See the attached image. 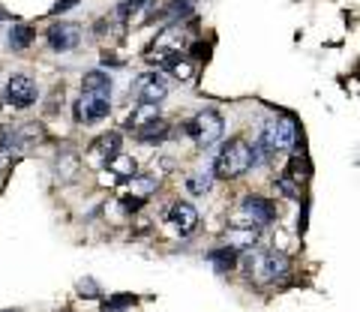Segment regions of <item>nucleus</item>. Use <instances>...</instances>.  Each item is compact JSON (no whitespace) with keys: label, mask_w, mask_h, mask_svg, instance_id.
I'll return each instance as SVG.
<instances>
[{"label":"nucleus","mask_w":360,"mask_h":312,"mask_svg":"<svg viewBox=\"0 0 360 312\" xmlns=\"http://www.w3.org/2000/svg\"><path fill=\"white\" fill-rule=\"evenodd\" d=\"M252 169V150H250V141L246 138H231L225 148L217 153V160L210 162V171L213 177H219V181H234V177H240Z\"/></svg>","instance_id":"1"},{"label":"nucleus","mask_w":360,"mask_h":312,"mask_svg":"<svg viewBox=\"0 0 360 312\" xmlns=\"http://www.w3.org/2000/svg\"><path fill=\"white\" fill-rule=\"evenodd\" d=\"M255 138L262 141L270 153L291 150V148H297V141H300V124H297L295 115H276L258 126Z\"/></svg>","instance_id":"2"},{"label":"nucleus","mask_w":360,"mask_h":312,"mask_svg":"<svg viewBox=\"0 0 360 312\" xmlns=\"http://www.w3.org/2000/svg\"><path fill=\"white\" fill-rule=\"evenodd\" d=\"M184 129L198 148H213L225 132V120H222V115L217 108H205V111H198V115L189 117L184 124Z\"/></svg>","instance_id":"3"},{"label":"nucleus","mask_w":360,"mask_h":312,"mask_svg":"<svg viewBox=\"0 0 360 312\" xmlns=\"http://www.w3.org/2000/svg\"><path fill=\"white\" fill-rule=\"evenodd\" d=\"M132 96L141 105H156L168 96V78L162 72H141L132 84Z\"/></svg>","instance_id":"4"},{"label":"nucleus","mask_w":360,"mask_h":312,"mask_svg":"<svg viewBox=\"0 0 360 312\" xmlns=\"http://www.w3.org/2000/svg\"><path fill=\"white\" fill-rule=\"evenodd\" d=\"M288 271H291V261H288V255L279 252V249L262 252V255L255 259V264H252V273H255L262 282H276V280H283V276H288Z\"/></svg>","instance_id":"5"},{"label":"nucleus","mask_w":360,"mask_h":312,"mask_svg":"<svg viewBox=\"0 0 360 312\" xmlns=\"http://www.w3.org/2000/svg\"><path fill=\"white\" fill-rule=\"evenodd\" d=\"M4 99L13 108H30L39 99V87L30 75H13L4 87Z\"/></svg>","instance_id":"6"},{"label":"nucleus","mask_w":360,"mask_h":312,"mask_svg":"<svg viewBox=\"0 0 360 312\" xmlns=\"http://www.w3.org/2000/svg\"><path fill=\"white\" fill-rule=\"evenodd\" d=\"M240 216L250 222L252 228L270 226V222L276 219V204L270 202V198H264V195H246L240 202Z\"/></svg>","instance_id":"7"},{"label":"nucleus","mask_w":360,"mask_h":312,"mask_svg":"<svg viewBox=\"0 0 360 312\" xmlns=\"http://www.w3.org/2000/svg\"><path fill=\"white\" fill-rule=\"evenodd\" d=\"M72 111H75L78 124H84V126L99 124V120H105L111 115V99H96V96L82 93V96L75 99V108Z\"/></svg>","instance_id":"8"},{"label":"nucleus","mask_w":360,"mask_h":312,"mask_svg":"<svg viewBox=\"0 0 360 312\" xmlns=\"http://www.w3.org/2000/svg\"><path fill=\"white\" fill-rule=\"evenodd\" d=\"M165 219H168V226H172L174 234L189 238V234L195 231V226H198V210L189 202H174V204H168Z\"/></svg>","instance_id":"9"},{"label":"nucleus","mask_w":360,"mask_h":312,"mask_svg":"<svg viewBox=\"0 0 360 312\" xmlns=\"http://www.w3.org/2000/svg\"><path fill=\"white\" fill-rule=\"evenodd\" d=\"M45 39H49L51 51H72V48H78V42H82V27L72 25V21H60V25L49 27Z\"/></svg>","instance_id":"10"},{"label":"nucleus","mask_w":360,"mask_h":312,"mask_svg":"<svg viewBox=\"0 0 360 312\" xmlns=\"http://www.w3.org/2000/svg\"><path fill=\"white\" fill-rule=\"evenodd\" d=\"M120 148H123V138L117 136V132H105V136H99L94 141V148H90V160H94V165H108L120 153Z\"/></svg>","instance_id":"11"},{"label":"nucleus","mask_w":360,"mask_h":312,"mask_svg":"<svg viewBox=\"0 0 360 312\" xmlns=\"http://www.w3.org/2000/svg\"><path fill=\"white\" fill-rule=\"evenodd\" d=\"M156 63H160L162 75H174L180 82H186V78H193V63H189L180 51H160L156 54Z\"/></svg>","instance_id":"12"},{"label":"nucleus","mask_w":360,"mask_h":312,"mask_svg":"<svg viewBox=\"0 0 360 312\" xmlns=\"http://www.w3.org/2000/svg\"><path fill=\"white\" fill-rule=\"evenodd\" d=\"M42 138V126L39 124H25L13 129L6 138H0V144H4V150H21V148H30V144H37Z\"/></svg>","instance_id":"13"},{"label":"nucleus","mask_w":360,"mask_h":312,"mask_svg":"<svg viewBox=\"0 0 360 312\" xmlns=\"http://www.w3.org/2000/svg\"><path fill=\"white\" fill-rule=\"evenodd\" d=\"M111 78L103 70H90L82 75V93L96 96V99H111Z\"/></svg>","instance_id":"14"},{"label":"nucleus","mask_w":360,"mask_h":312,"mask_svg":"<svg viewBox=\"0 0 360 312\" xmlns=\"http://www.w3.org/2000/svg\"><path fill=\"white\" fill-rule=\"evenodd\" d=\"M258 238H262V234H258L252 226L229 228V231H225V243H229V247H231L234 252H246V249H252L255 243H258Z\"/></svg>","instance_id":"15"},{"label":"nucleus","mask_w":360,"mask_h":312,"mask_svg":"<svg viewBox=\"0 0 360 312\" xmlns=\"http://www.w3.org/2000/svg\"><path fill=\"white\" fill-rule=\"evenodd\" d=\"M168 132H172L168 120L156 117V120H150V124H144V126L135 129V138H139L141 144H162L168 138Z\"/></svg>","instance_id":"16"},{"label":"nucleus","mask_w":360,"mask_h":312,"mask_svg":"<svg viewBox=\"0 0 360 312\" xmlns=\"http://www.w3.org/2000/svg\"><path fill=\"white\" fill-rule=\"evenodd\" d=\"M207 261H210V267H213L217 273H229V271H234V267H238V252H234L231 247L213 249V252L207 255Z\"/></svg>","instance_id":"17"},{"label":"nucleus","mask_w":360,"mask_h":312,"mask_svg":"<svg viewBox=\"0 0 360 312\" xmlns=\"http://www.w3.org/2000/svg\"><path fill=\"white\" fill-rule=\"evenodd\" d=\"M184 39H186L184 27L172 25L168 30L160 33V39H156V48H160V51H180V48H184Z\"/></svg>","instance_id":"18"},{"label":"nucleus","mask_w":360,"mask_h":312,"mask_svg":"<svg viewBox=\"0 0 360 312\" xmlns=\"http://www.w3.org/2000/svg\"><path fill=\"white\" fill-rule=\"evenodd\" d=\"M33 39H37V30L30 25H13V30H9V48L13 51H25Z\"/></svg>","instance_id":"19"},{"label":"nucleus","mask_w":360,"mask_h":312,"mask_svg":"<svg viewBox=\"0 0 360 312\" xmlns=\"http://www.w3.org/2000/svg\"><path fill=\"white\" fill-rule=\"evenodd\" d=\"M210 183H213V171L210 169H198L195 174L186 177V193L189 195H205L210 189Z\"/></svg>","instance_id":"20"},{"label":"nucleus","mask_w":360,"mask_h":312,"mask_svg":"<svg viewBox=\"0 0 360 312\" xmlns=\"http://www.w3.org/2000/svg\"><path fill=\"white\" fill-rule=\"evenodd\" d=\"M108 171L115 174V177H120V181H132V177H135V171H139V169H135V160H129V156L117 153L115 160L108 162Z\"/></svg>","instance_id":"21"},{"label":"nucleus","mask_w":360,"mask_h":312,"mask_svg":"<svg viewBox=\"0 0 360 312\" xmlns=\"http://www.w3.org/2000/svg\"><path fill=\"white\" fill-rule=\"evenodd\" d=\"M156 189H160V181H156V177H150V174L132 177V195L144 198V202H148V195H150V193H156Z\"/></svg>","instance_id":"22"},{"label":"nucleus","mask_w":360,"mask_h":312,"mask_svg":"<svg viewBox=\"0 0 360 312\" xmlns=\"http://www.w3.org/2000/svg\"><path fill=\"white\" fill-rule=\"evenodd\" d=\"M309 174H312V165H309L307 156H295V160L288 162V174H285V177H291V181H295V183L307 181Z\"/></svg>","instance_id":"23"},{"label":"nucleus","mask_w":360,"mask_h":312,"mask_svg":"<svg viewBox=\"0 0 360 312\" xmlns=\"http://www.w3.org/2000/svg\"><path fill=\"white\" fill-rule=\"evenodd\" d=\"M156 117H160V108H156V105H139L132 111V117H129V126L139 129V126L150 124V120H156Z\"/></svg>","instance_id":"24"},{"label":"nucleus","mask_w":360,"mask_h":312,"mask_svg":"<svg viewBox=\"0 0 360 312\" xmlns=\"http://www.w3.org/2000/svg\"><path fill=\"white\" fill-rule=\"evenodd\" d=\"M135 304H139V297L135 294H115V297H108L103 304V312H123V309H129Z\"/></svg>","instance_id":"25"},{"label":"nucleus","mask_w":360,"mask_h":312,"mask_svg":"<svg viewBox=\"0 0 360 312\" xmlns=\"http://www.w3.org/2000/svg\"><path fill=\"white\" fill-rule=\"evenodd\" d=\"M276 186H279V193H283V195H288V198H300V183H295L291 177H279Z\"/></svg>","instance_id":"26"},{"label":"nucleus","mask_w":360,"mask_h":312,"mask_svg":"<svg viewBox=\"0 0 360 312\" xmlns=\"http://www.w3.org/2000/svg\"><path fill=\"white\" fill-rule=\"evenodd\" d=\"M141 204H144V198H139V195H132V193L120 198V207H123V210H127V214H135V210H141Z\"/></svg>","instance_id":"27"},{"label":"nucleus","mask_w":360,"mask_h":312,"mask_svg":"<svg viewBox=\"0 0 360 312\" xmlns=\"http://www.w3.org/2000/svg\"><path fill=\"white\" fill-rule=\"evenodd\" d=\"M78 4V0H58V4H54V9H51V15H63L66 9H72Z\"/></svg>","instance_id":"28"},{"label":"nucleus","mask_w":360,"mask_h":312,"mask_svg":"<svg viewBox=\"0 0 360 312\" xmlns=\"http://www.w3.org/2000/svg\"><path fill=\"white\" fill-rule=\"evenodd\" d=\"M78 292L87 294V297H96V294H99V288H96L94 282H90V280H84V282H78Z\"/></svg>","instance_id":"29"},{"label":"nucleus","mask_w":360,"mask_h":312,"mask_svg":"<svg viewBox=\"0 0 360 312\" xmlns=\"http://www.w3.org/2000/svg\"><path fill=\"white\" fill-rule=\"evenodd\" d=\"M193 58H207V46H205V42H195V46H193Z\"/></svg>","instance_id":"30"},{"label":"nucleus","mask_w":360,"mask_h":312,"mask_svg":"<svg viewBox=\"0 0 360 312\" xmlns=\"http://www.w3.org/2000/svg\"><path fill=\"white\" fill-rule=\"evenodd\" d=\"M103 63H105V66H123V63H120V58H117V54H108V51L103 54Z\"/></svg>","instance_id":"31"},{"label":"nucleus","mask_w":360,"mask_h":312,"mask_svg":"<svg viewBox=\"0 0 360 312\" xmlns=\"http://www.w3.org/2000/svg\"><path fill=\"white\" fill-rule=\"evenodd\" d=\"M123 4H127V6L132 9V13H135V9H139V6H144V4H148V0H123Z\"/></svg>","instance_id":"32"},{"label":"nucleus","mask_w":360,"mask_h":312,"mask_svg":"<svg viewBox=\"0 0 360 312\" xmlns=\"http://www.w3.org/2000/svg\"><path fill=\"white\" fill-rule=\"evenodd\" d=\"M4 18H9V13H6V9H4V6H0V21H4Z\"/></svg>","instance_id":"33"},{"label":"nucleus","mask_w":360,"mask_h":312,"mask_svg":"<svg viewBox=\"0 0 360 312\" xmlns=\"http://www.w3.org/2000/svg\"><path fill=\"white\" fill-rule=\"evenodd\" d=\"M6 312H15V309H6Z\"/></svg>","instance_id":"34"}]
</instances>
